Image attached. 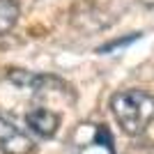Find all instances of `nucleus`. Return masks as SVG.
<instances>
[{
	"instance_id": "f257e3e1",
	"label": "nucleus",
	"mask_w": 154,
	"mask_h": 154,
	"mask_svg": "<svg viewBox=\"0 0 154 154\" xmlns=\"http://www.w3.org/2000/svg\"><path fill=\"white\" fill-rule=\"evenodd\" d=\"M110 110L127 136H140L154 122V97L140 90L117 92L110 99Z\"/></svg>"
},
{
	"instance_id": "f03ea898",
	"label": "nucleus",
	"mask_w": 154,
	"mask_h": 154,
	"mask_svg": "<svg viewBox=\"0 0 154 154\" xmlns=\"http://www.w3.org/2000/svg\"><path fill=\"white\" fill-rule=\"evenodd\" d=\"M0 149L5 154H30L35 149V140L0 115Z\"/></svg>"
},
{
	"instance_id": "7ed1b4c3",
	"label": "nucleus",
	"mask_w": 154,
	"mask_h": 154,
	"mask_svg": "<svg viewBox=\"0 0 154 154\" xmlns=\"http://www.w3.org/2000/svg\"><path fill=\"white\" fill-rule=\"evenodd\" d=\"M26 122L37 136L51 138L60 127V115L53 113V110H48V108H35V110H30L26 115Z\"/></svg>"
},
{
	"instance_id": "20e7f679",
	"label": "nucleus",
	"mask_w": 154,
	"mask_h": 154,
	"mask_svg": "<svg viewBox=\"0 0 154 154\" xmlns=\"http://www.w3.org/2000/svg\"><path fill=\"white\" fill-rule=\"evenodd\" d=\"M19 21V2L16 0H0V35H7Z\"/></svg>"
},
{
	"instance_id": "39448f33",
	"label": "nucleus",
	"mask_w": 154,
	"mask_h": 154,
	"mask_svg": "<svg viewBox=\"0 0 154 154\" xmlns=\"http://www.w3.org/2000/svg\"><path fill=\"white\" fill-rule=\"evenodd\" d=\"M14 85H19V88H42V85H48L51 83V78L48 76H39V74H28V71H14L9 74Z\"/></svg>"
}]
</instances>
